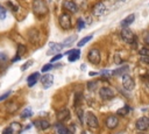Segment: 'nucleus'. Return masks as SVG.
<instances>
[{
  "label": "nucleus",
  "mask_w": 149,
  "mask_h": 134,
  "mask_svg": "<svg viewBox=\"0 0 149 134\" xmlns=\"http://www.w3.org/2000/svg\"><path fill=\"white\" fill-rule=\"evenodd\" d=\"M63 8L67 10L70 13H76L78 11V6L76 5V3L70 1V0H64L63 1Z\"/></svg>",
  "instance_id": "obj_9"
},
{
  "label": "nucleus",
  "mask_w": 149,
  "mask_h": 134,
  "mask_svg": "<svg viewBox=\"0 0 149 134\" xmlns=\"http://www.w3.org/2000/svg\"><path fill=\"white\" fill-rule=\"evenodd\" d=\"M7 60H8V57H7L6 54L5 52H0V69H3V68L6 67Z\"/></svg>",
  "instance_id": "obj_23"
},
{
  "label": "nucleus",
  "mask_w": 149,
  "mask_h": 134,
  "mask_svg": "<svg viewBox=\"0 0 149 134\" xmlns=\"http://www.w3.org/2000/svg\"><path fill=\"white\" fill-rule=\"evenodd\" d=\"M41 83H42L43 88H46V89L50 88L52 85V83H54V76L52 75H44V76H42Z\"/></svg>",
  "instance_id": "obj_10"
},
{
  "label": "nucleus",
  "mask_w": 149,
  "mask_h": 134,
  "mask_svg": "<svg viewBox=\"0 0 149 134\" xmlns=\"http://www.w3.org/2000/svg\"><path fill=\"white\" fill-rule=\"evenodd\" d=\"M33 124H34L36 127L41 128V129H47V128L50 127L49 121H47V120H44V119H42V120H36V121H34Z\"/></svg>",
  "instance_id": "obj_19"
},
{
  "label": "nucleus",
  "mask_w": 149,
  "mask_h": 134,
  "mask_svg": "<svg viewBox=\"0 0 149 134\" xmlns=\"http://www.w3.org/2000/svg\"><path fill=\"white\" fill-rule=\"evenodd\" d=\"M70 110L69 109H62L61 111H59L58 113H57V119L59 120V121H67L69 118H70Z\"/></svg>",
  "instance_id": "obj_13"
},
{
  "label": "nucleus",
  "mask_w": 149,
  "mask_h": 134,
  "mask_svg": "<svg viewBox=\"0 0 149 134\" xmlns=\"http://www.w3.org/2000/svg\"><path fill=\"white\" fill-rule=\"evenodd\" d=\"M106 12V6L104 3H98L96 4V6L93 7V14L96 16H101L104 13Z\"/></svg>",
  "instance_id": "obj_11"
},
{
  "label": "nucleus",
  "mask_w": 149,
  "mask_h": 134,
  "mask_svg": "<svg viewBox=\"0 0 149 134\" xmlns=\"http://www.w3.org/2000/svg\"><path fill=\"white\" fill-rule=\"evenodd\" d=\"M85 4H86L85 0H77V4H76V5H77L78 7H79V6H83V7H84V6H85Z\"/></svg>",
  "instance_id": "obj_42"
},
{
  "label": "nucleus",
  "mask_w": 149,
  "mask_h": 134,
  "mask_svg": "<svg viewBox=\"0 0 149 134\" xmlns=\"http://www.w3.org/2000/svg\"><path fill=\"white\" fill-rule=\"evenodd\" d=\"M64 48V44H61V43H54L51 42L49 44V50H48V55H51V54H55V52H58L61 51L62 49Z\"/></svg>",
  "instance_id": "obj_12"
},
{
  "label": "nucleus",
  "mask_w": 149,
  "mask_h": 134,
  "mask_svg": "<svg viewBox=\"0 0 149 134\" xmlns=\"http://www.w3.org/2000/svg\"><path fill=\"white\" fill-rule=\"evenodd\" d=\"M28 39L33 43H37L40 41V39H41V34H40V32L37 29H32L28 34Z\"/></svg>",
  "instance_id": "obj_14"
},
{
  "label": "nucleus",
  "mask_w": 149,
  "mask_h": 134,
  "mask_svg": "<svg viewBox=\"0 0 149 134\" xmlns=\"http://www.w3.org/2000/svg\"><path fill=\"white\" fill-rule=\"evenodd\" d=\"M118 124H119V120H118V118L115 116H111V117H108L106 119V127L110 128V129L115 128L118 126Z\"/></svg>",
  "instance_id": "obj_16"
},
{
  "label": "nucleus",
  "mask_w": 149,
  "mask_h": 134,
  "mask_svg": "<svg viewBox=\"0 0 149 134\" xmlns=\"http://www.w3.org/2000/svg\"><path fill=\"white\" fill-rule=\"evenodd\" d=\"M140 55L143 57H149V49L148 48H142L140 50Z\"/></svg>",
  "instance_id": "obj_32"
},
{
  "label": "nucleus",
  "mask_w": 149,
  "mask_h": 134,
  "mask_svg": "<svg viewBox=\"0 0 149 134\" xmlns=\"http://www.w3.org/2000/svg\"><path fill=\"white\" fill-rule=\"evenodd\" d=\"M3 134H13V131H12L11 126H10V127H7V128H5V129L3 131Z\"/></svg>",
  "instance_id": "obj_38"
},
{
  "label": "nucleus",
  "mask_w": 149,
  "mask_h": 134,
  "mask_svg": "<svg viewBox=\"0 0 149 134\" xmlns=\"http://www.w3.org/2000/svg\"><path fill=\"white\" fill-rule=\"evenodd\" d=\"M32 114H33V112H32V110H31V109H24V111L21 113V118H22V119L31 118V117H32Z\"/></svg>",
  "instance_id": "obj_28"
},
{
  "label": "nucleus",
  "mask_w": 149,
  "mask_h": 134,
  "mask_svg": "<svg viewBox=\"0 0 149 134\" xmlns=\"http://www.w3.org/2000/svg\"><path fill=\"white\" fill-rule=\"evenodd\" d=\"M11 93H12V91H7L6 93L1 95V96H0V101H3V100H5V99H7V98L11 96Z\"/></svg>",
  "instance_id": "obj_34"
},
{
  "label": "nucleus",
  "mask_w": 149,
  "mask_h": 134,
  "mask_svg": "<svg viewBox=\"0 0 149 134\" xmlns=\"http://www.w3.org/2000/svg\"><path fill=\"white\" fill-rule=\"evenodd\" d=\"M135 20V14H129L128 16H126L121 22V27H124V28H127V26H129L131 23H133V21Z\"/></svg>",
  "instance_id": "obj_18"
},
{
  "label": "nucleus",
  "mask_w": 149,
  "mask_h": 134,
  "mask_svg": "<svg viewBox=\"0 0 149 134\" xmlns=\"http://www.w3.org/2000/svg\"><path fill=\"white\" fill-rule=\"evenodd\" d=\"M129 111H131V107H129L128 105H126V106L121 107V109H119V110L116 111V114H118V116H121V117H125V116L128 114Z\"/></svg>",
  "instance_id": "obj_21"
},
{
  "label": "nucleus",
  "mask_w": 149,
  "mask_h": 134,
  "mask_svg": "<svg viewBox=\"0 0 149 134\" xmlns=\"http://www.w3.org/2000/svg\"><path fill=\"white\" fill-rule=\"evenodd\" d=\"M77 114H78V117H79V120L83 121V111H82V110H77Z\"/></svg>",
  "instance_id": "obj_43"
},
{
  "label": "nucleus",
  "mask_w": 149,
  "mask_h": 134,
  "mask_svg": "<svg viewBox=\"0 0 149 134\" xmlns=\"http://www.w3.org/2000/svg\"><path fill=\"white\" fill-rule=\"evenodd\" d=\"M135 126H136V129H137V131H140V132H144L147 128H149V118H147V117H142V118L137 119V121H136Z\"/></svg>",
  "instance_id": "obj_7"
},
{
  "label": "nucleus",
  "mask_w": 149,
  "mask_h": 134,
  "mask_svg": "<svg viewBox=\"0 0 149 134\" xmlns=\"http://www.w3.org/2000/svg\"><path fill=\"white\" fill-rule=\"evenodd\" d=\"M84 27H85L84 20H83V19H79L78 22H77V29H78V31H82V29H84Z\"/></svg>",
  "instance_id": "obj_33"
},
{
  "label": "nucleus",
  "mask_w": 149,
  "mask_h": 134,
  "mask_svg": "<svg viewBox=\"0 0 149 134\" xmlns=\"http://www.w3.org/2000/svg\"><path fill=\"white\" fill-rule=\"evenodd\" d=\"M97 86H98V82H88L87 83V89L91 90V91H93Z\"/></svg>",
  "instance_id": "obj_31"
},
{
  "label": "nucleus",
  "mask_w": 149,
  "mask_h": 134,
  "mask_svg": "<svg viewBox=\"0 0 149 134\" xmlns=\"http://www.w3.org/2000/svg\"><path fill=\"white\" fill-rule=\"evenodd\" d=\"M11 128H12V131H13L14 134H19L22 131V126H21L20 122H13L11 125Z\"/></svg>",
  "instance_id": "obj_24"
},
{
  "label": "nucleus",
  "mask_w": 149,
  "mask_h": 134,
  "mask_svg": "<svg viewBox=\"0 0 149 134\" xmlns=\"http://www.w3.org/2000/svg\"><path fill=\"white\" fill-rule=\"evenodd\" d=\"M122 86L127 91H132L134 89L135 83H134V79L132 78L131 75H128V73L122 75Z\"/></svg>",
  "instance_id": "obj_4"
},
{
  "label": "nucleus",
  "mask_w": 149,
  "mask_h": 134,
  "mask_svg": "<svg viewBox=\"0 0 149 134\" xmlns=\"http://www.w3.org/2000/svg\"><path fill=\"white\" fill-rule=\"evenodd\" d=\"M6 13H7V12H6L5 7L0 5V20H5V18H6Z\"/></svg>",
  "instance_id": "obj_30"
},
{
  "label": "nucleus",
  "mask_w": 149,
  "mask_h": 134,
  "mask_svg": "<svg viewBox=\"0 0 149 134\" xmlns=\"http://www.w3.org/2000/svg\"><path fill=\"white\" fill-rule=\"evenodd\" d=\"M92 37H93L92 35H88V36H85V37H83V39H82V40H80V41H79V42L77 43L78 48H80V47L85 46V44H86V43H87L88 41H91V40H92Z\"/></svg>",
  "instance_id": "obj_25"
},
{
  "label": "nucleus",
  "mask_w": 149,
  "mask_h": 134,
  "mask_svg": "<svg viewBox=\"0 0 149 134\" xmlns=\"http://www.w3.org/2000/svg\"><path fill=\"white\" fill-rule=\"evenodd\" d=\"M99 73H100L101 76H106V77L112 75V72H111V71H108V70H103V71H101V72H99Z\"/></svg>",
  "instance_id": "obj_39"
},
{
  "label": "nucleus",
  "mask_w": 149,
  "mask_h": 134,
  "mask_svg": "<svg viewBox=\"0 0 149 134\" xmlns=\"http://www.w3.org/2000/svg\"><path fill=\"white\" fill-rule=\"evenodd\" d=\"M18 107H19V105L16 103H10L6 106V110H7L8 113H14V112L18 111Z\"/></svg>",
  "instance_id": "obj_22"
},
{
  "label": "nucleus",
  "mask_w": 149,
  "mask_h": 134,
  "mask_svg": "<svg viewBox=\"0 0 149 134\" xmlns=\"http://www.w3.org/2000/svg\"><path fill=\"white\" fill-rule=\"evenodd\" d=\"M67 55L69 57V62H75L80 56V50L79 49H72V50H70V51L67 52Z\"/></svg>",
  "instance_id": "obj_15"
},
{
  "label": "nucleus",
  "mask_w": 149,
  "mask_h": 134,
  "mask_svg": "<svg viewBox=\"0 0 149 134\" xmlns=\"http://www.w3.org/2000/svg\"><path fill=\"white\" fill-rule=\"evenodd\" d=\"M51 68H52V64H46L43 68H42V72H47V71H49V70H51Z\"/></svg>",
  "instance_id": "obj_36"
},
{
  "label": "nucleus",
  "mask_w": 149,
  "mask_h": 134,
  "mask_svg": "<svg viewBox=\"0 0 149 134\" xmlns=\"http://www.w3.org/2000/svg\"><path fill=\"white\" fill-rule=\"evenodd\" d=\"M32 64H33V61H28V62H27L24 65H22V67H21V70H26V69H28V68L31 67Z\"/></svg>",
  "instance_id": "obj_37"
},
{
  "label": "nucleus",
  "mask_w": 149,
  "mask_h": 134,
  "mask_svg": "<svg viewBox=\"0 0 149 134\" xmlns=\"http://www.w3.org/2000/svg\"><path fill=\"white\" fill-rule=\"evenodd\" d=\"M62 57H63L62 54H57V55H55V56L51 58V61H50V62H56V61H58V60H61Z\"/></svg>",
  "instance_id": "obj_35"
},
{
  "label": "nucleus",
  "mask_w": 149,
  "mask_h": 134,
  "mask_svg": "<svg viewBox=\"0 0 149 134\" xmlns=\"http://www.w3.org/2000/svg\"><path fill=\"white\" fill-rule=\"evenodd\" d=\"M33 13L37 16H44L48 13V6L44 0H33Z\"/></svg>",
  "instance_id": "obj_1"
},
{
  "label": "nucleus",
  "mask_w": 149,
  "mask_h": 134,
  "mask_svg": "<svg viewBox=\"0 0 149 134\" xmlns=\"http://www.w3.org/2000/svg\"><path fill=\"white\" fill-rule=\"evenodd\" d=\"M128 69V67L127 65H125V67H122V68H119V69H116V70H114V71H112V75H114V76H119V75H122L126 70ZM125 75V73H124Z\"/></svg>",
  "instance_id": "obj_27"
},
{
  "label": "nucleus",
  "mask_w": 149,
  "mask_h": 134,
  "mask_svg": "<svg viewBox=\"0 0 149 134\" xmlns=\"http://www.w3.org/2000/svg\"><path fill=\"white\" fill-rule=\"evenodd\" d=\"M56 129H57L58 134H73L72 132H70V129H68L65 126H63L61 124H57L56 125Z\"/></svg>",
  "instance_id": "obj_20"
},
{
  "label": "nucleus",
  "mask_w": 149,
  "mask_h": 134,
  "mask_svg": "<svg viewBox=\"0 0 149 134\" xmlns=\"http://www.w3.org/2000/svg\"><path fill=\"white\" fill-rule=\"evenodd\" d=\"M39 77H40V73H39V72H34V73H32L31 76H29V77L27 78V84H28V86H29V88L34 86V85L36 84V82L39 80Z\"/></svg>",
  "instance_id": "obj_17"
},
{
  "label": "nucleus",
  "mask_w": 149,
  "mask_h": 134,
  "mask_svg": "<svg viewBox=\"0 0 149 134\" xmlns=\"http://www.w3.org/2000/svg\"><path fill=\"white\" fill-rule=\"evenodd\" d=\"M77 40V36L76 35H73V36H70V37H67L65 40H64V42H63V44H64V47H69L70 44H72L75 41Z\"/></svg>",
  "instance_id": "obj_26"
},
{
  "label": "nucleus",
  "mask_w": 149,
  "mask_h": 134,
  "mask_svg": "<svg viewBox=\"0 0 149 134\" xmlns=\"http://www.w3.org/2000/svg\"><path fill=\"white\" fill-rule=\"evenodd\" d=\"M140 61H141L142 63H146V64H148V65H149V57H143V56H141Z\"/></svg>",
  "instance_id": "obj_40"
},
{
  "label": "nucleus",
  "mask_w": 149,
  "mask_h": 134,
  "mask_svg": "<svg viewBox=\"0 0 149 134\" xmlns=\"http://www.w3.org/2000/svg\"><path fill=\"white\" fill-rule=\"evenodd\" d=\"M26 50H27V49H26V47H24L23 44H19V46H18V56L21 57L23 54L26 52Z\"/></svg>",
  "instance_id": "obj_29"
},
{
  "label": "nucleus",
  "mask_w": 149,
  "mask_h": 134,
  "mask_svg": "<svg viewBox=\"0 0 149 134\" xmlns=\"http://www.w3.org/2000/svg\"><path fill=\"white\" fill-rule=\"evenodd\" d=\"M143 39H144V42H146V43H147L148 46H149V31H148V32H147V33L144 34Z\"/></svg>",
  "instance_id": "obj_41"
},
{
  "label": "nucleus",
  "mask_w": 149,
  "mask_h": 134,
  "mask_svg": "<svg viewBox=\"0 0 149 134\" xmlns=\"http://www.w3.org/2000/svg\"><path fill=\"white\" fill-rule=\"evenodd\" d=\"M86 122H87V126L91 127L92 129H96V128L99 127L98 119H97V117L92 112H88L87 113V116H86Z\"/></svg>",
  "instance_id": "obj_6"
},
{
  "label": "nucleus",
  "mask_w": 149,
  "mask_h": 134,
  "mask_svg": "<svg viewBox=\"0 0 149 134\" xmlns=\"http://www.w3.org/2000/svg\"><path fill=\"white\" fill-rule=\"evenodd\" d=\"M59 24L63 29H70L71 28V15L69 13H63L59 16Z\"/></svg>",
  "instance_id": "obj_5"
},
{
  "label": "nucleus",
  "mask_w": 149,
  "mask_h": 134,
  "mask_svg": "<svg viewBox=\"0 0 149 134\" xmlns=\"http://www.w3.org/2000/svg\"><path fill=\"white\" fill-rule=\"evenodd\" d=\"M120 36H121L122 41H125L126 43H129V44H133L135 42V40H136L134 33L129 28H124L121 31V33H120Z\"/></svg>",
  "instance_id": "obj_2"
},
{
  "label": "nucleus",
  "mask_w": 149,
  "mask_h": 134,
  "mask_svg": "<svg viewBox=\"0 0 149 134\" xmlns=\"http://www.w3.org/2000/svg\"><path fill=\"white\" fill-rule=\"evenodd\" d=\"M87 60L90 61L92 64H99L100 63V51L97 48H93L88 51V55H87Z\"/></svg>",
  "instance_id": "obj_3"
},
{
  "label": "nucleus",
  "mask_w": 149,
  "mask_h": 134,
  "mask_svg": "<svg viewBox=\"0 0 149 134\" xmlns=\"http://www.w3.org/2000/svg\"><path fill=\"white\" fill-rule=\"evenodd\" d=\"M139 134H143V133H139Z\"/></svg>",
  "instance_id": "obj_44"
},
{
  "label": "nucleus",
  "mask_w": 149,
  "mask_h": 134,
  "mask_svg": "<svg viewBox=\"0 0 149 134\" xmlns=\"http://www.w3.org/2000/svg\"><path fill=\"white\" fill-rule=\"evenodd\" d=\"M99 96L101 97V99L107 100V99H112L115 96V93L111 88H101L99 90Z\"/></svg>",
  "instance_id": "obj_8"
}]
</instances>
